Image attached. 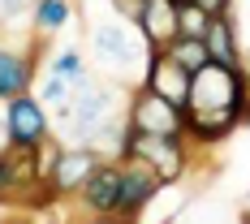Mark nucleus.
<instances>
[{
    "label": "nucleus",
    "mask_w": 250,
    "mask_h": 224,
    "mask_svg": "<svg viewBox=\"0 0 250 224\" xmlns=\"http://www.w3.org/2000/svg\"><path fill=\"white\" fill-rule=\"evenodd\" d=\"M125 155L147 160L164 181H181V177H186V164H190L186 138H168V134H138V129H129V134H125Z\"/></svg>",
    "instance_id": "7ed1b4c3"
},
{
    "label": "nucleus",
    "mask_w": 250,
    "mask_h": 224,
    "mask_svg": "<svg viewBox=\"0 0 250 224\" xmlns=\"http://www.w3.org/2000/svg\"><path fill=\"white\" fill-rule=\"evenodd\" d=\"M52 74L56 78H65V82H69V86H86V61H82V56H78V48H65L61 52V56H56V61H52Z\"/></svg>",
    "instance_id": "2eb2a0df"
},
{
    "label": "nucleus",
    "mask_w": 250,
    "mask_h": 224,
    "mask_svg": "<svg viewBox=\"0 0 250 224\" xmlns=\"http://www.w3.org/2000/svg\"><path fill=\"white\" fill-rule=\"evenodd\" d=\"M242 69H246V86H250V61H242Z\"/></svg>",
    "instance_id": "412c9836"
},
{
    "label": "nucleus",
    "mask_w": 250,
    "mask_h": 224,
    "mask_svg": "<svg viewBox=\"0 0 250 224\" xmlns=\"http://www.w3.org/2000/svg\"><path fill=\"white\" fill-rule=\"evenodd\" d=\"M104 164V155L91 143H74V147H61L56 164L48 173V190L52 199H69V194H82V185L91 181V173Z\"/></svg>",
    "instance_id": "20e7f679"
},
{
    "label": "nucleus",
    "mask_w": 250,
    "mask_h": 224,
    "mask_svg": "<svg viewBox=\"0 0 250 224\" xmlns=\"http://www.w3.org/2000/svg\"><path fill=\"white\" fill-rule=\"evenodd\" d=\"M30 82H35V61H30V52L0 48V100L26 95Z\"/></svg>",
    "instance_id": "9b49d317"
},
{
    "label": "nucleus",
    "mask_w": 250,
    "mask_h": 224,
    "mask_svg": "<svg viewBox=\"0 0 250 224\" xmlns=\"http://www.w3.org/2000/svg\"><path fill=\"white\" fill-rule=\"evenodd\" d=\"M0 151H9V121H4V100H0Z\"/></svg>",
    "instance_id": "aec40b11"
},
{
    "label": "nucleus",
    "mask_w": 250,
    "mask_h": 224,
    "mask_svg": "<svg viewBox=\"0 0 250 224\" xmlns=\"http://www.w3.org/2000/svg\"><path fill=\"white\" fill-rule=\"evenodd\" d=\"M69 18H74V0H35V9H30L35 35H56Z\"/></svg>",
    "instance_id": "ddd939ff"
},
{
    "label": "nucleus",
    "mask_w": 250,
    "mask_h": 224,
    "mask_svg": "<svg viewBox=\"0 0 250 224\" xmlns=\"http://www.w3.org/2000/svg\"><path fill=\"white\" fill-rule=\"evenodd\" d=\"M168 181L151 168L147 160H138V155H125L121 160V207H117V216L121 220H134V216H143L147 211V203L164 190Z\"/></svg>",
    "instance_id": "39448f33"
},
{
    "label": "nucleus",
    "mask_w": 250,
    "mask_h": 224,
    "mask_svg": "<svg viewBox=\"0 0 250 224\" xmlns=\"http://www.w3.org/2000/svg\"><path fill=\"white\" fill-rule=\"evenodd\" d=\"M95 52L104 56V65L129 69V65H138L143 52H151V48H147V43H138V39H129L121 26H100V30H95Z\"/></svg>",
    "instance_id": "9d476101"
},
{
    "label": "nucleus",
    "mask_w": 250,
    "mask_h": 224,
    "mask_svg": "<svg viewBox=\"0 0 250 224\" xmlns=\"http://www.w3.org/2000/svg\"><path fill=\"white\" fill-rule=\"evenodd\" d=\"M151 91H160L164 100H173L186 108V95H190V74L177 65L173 56H164V52H147V82Z\"/></svg>",
    "instance_id": "1a4fd4ad"
},
{
    "label": "nucleus",
    "mask_w": 250,
    "mask_h": 224,
    "mask_svg": "<svg viewBox=\"0 0 250 224\" xmlns=\"http://www.w3.org/2000/svg\"><path fill=\"white\" fill-rule=\"evenodd\" d=\"M134 26L151 52H164L177 39V0H143V13Z\"/></svg>",
    "instance_id": "0eeeda50"
},
{
    "label": "nucleus",
    "mask_w": 250,
    "mask_h": 224,
    "mask_svg": "<svg viewBox=\"0 0 250 224\" xmlns=\"http://www.w3.org/2000/svg\"><path fill=\"white\" fill-rule=\"evenodd\" d=\"M112 4H117V13L125 22H138V13H143V0H112Z\"/></svg>",
    "instance_id": "a211bd4d"
},
{
    "label": "nucleus",
    "mask_w": 250,
    "mask_h": 224,
    "mask_svg": "<svg viewBox=\"0 0 250 224\" xmlns=\"http://www.w3.org/2000/svg\"><path fill=\"white\" fill-rule=\"evenodd\" d=\"M125 121H129V129H138V134L186 138V108L173 103V100H164V95L151 91V86H138V91H134V100L125 108Z\"/></svg>",
    "instance_id": "f03ea898"
},
{
    "label": "nucleus",
    "mask_w": 250,
    "mask_h": 224,
    "mask_svg": "<svg viewBox=\"0 0 250 224\" xmlns=\"http://www.w3.org/2000/svg\"><path fill=\"white\" fill-rule=\"evenodd\" d=\"M246 69L225 65V61H207L203 69L190 74V95H186V138L194 143H220L237 125L246 121Z\"/></svg>",
    "instance_id": "f257e3e1"
},
{
    "label": "nucleus",
    "mask_w": 250,
    "mask_h": 224,
    "mask_svg": "<svg viewBox=\"0 0 250 224\" xmlns=\"http://www.w3.org/2000/svg\"><path fill=\"white\" fill-rule=\"evenodd\" d=\"M82 203L95 216H117V207H121V160H104L91 173V181L82 185Z\"/></svg>",
    "instance_id": "6e6552de"
},
{
    "label": "nucleus",
    "mask_w": 250,
    "mask_h": 224,
    "mask_svg": "<svg viewBox=\"0 0 250 224\" xmlns=\"http://www.w3.org/2000/svg\"><path fill=\"white\" fill-rule=\"evenodd\" d=\"M203 39H207V52H211V61H225V65H242L237 30H233V18H229V13H216Z\"/></svg>",
    "instance_id": "f8f14e48"
},
{
    "label": "nucleus",
    "mask_w": 250,
    "mask_h": 224,
    "mask_svg": "<svg viewBox=\"0 0 250 224\" xmlns=\"http://www.w3.org/2000/svg\"><path fill=\"white\" fill-rule=\"evenodd\" d=\"M164 56H173L177 65L186 69V74H194V69H203V65L211 61V52H207V39H190V35H177L173 43L164 48Z\"/></svg>",
    "instance_id": "4468645a"
},
{
    "label": "nucleus",
    "mask_w": 250,
    "mask_h": 224,
    "mask_svg": "<svg viewBox=\"0 0 250 224\" xmlns=\"http://www.w3.org/2000/svg\"><path fill=\"white\" fill-rule=\"evenodd\" d=\"M4 199H18V177H13V168H9V155L0 151V203Z\"/></svg>",
    "instance_id": "f3484780"
},
{
    "label": "nucleus",
    "mask_w": 250,
    "mask_h": 224,
    "mask_svg": "<svg viewBox=\"0 0 250 224\" xmlns=\"http://www.w3.org/2000/svg\"><path fill=\"white\" fill-rule=\"evenodd\" d=\"M30 9H35V0H0V26H13L30 18Z\"/></svg>",
    "instance_id": "dca6fc26"
},
{
    "label": "nucleus",
    "mask_w": 250,
    "mask_h": 224,
    "mask_svg": "<svg viewBox=\"0 0 250 224\" xmlns=\"http://www.w3.org/2000/svg\"><path fill=\"white\" fill-rule=\"evenodd\" d=\"M199 4L207 13H229V9H233V0H199Z\"/></svg>",
    "instance_id": "6ab92c4d"
},
{
    "label": "nucleus",
    "mask_w": 250,
    "mask_h": 224,
    "mask_svg": "<svg viewBox=\"0 0 250 224\" xmlns=\"http://www.w3.org/2000/svg\"><path fill=\"white\" fill-rule=\"evenodd\" d=\"M4 121H9V143H18V147H39L52 129L43 100H35L30 91L4 100Z\"/></svg>",
    "instance_id": "423d86ee"
}]
</instances>
